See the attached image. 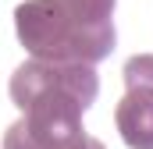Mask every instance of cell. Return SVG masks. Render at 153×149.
Returning <instances> with one entry per match:
<instances>
[{"label": "cell", "mask_w": 153, "mask_h": 149, "mask_svg": "<svg viewBox=\"0 0 153 149\" xmlns=\"http://www.w3.org/2000/svg\"><path fill=\"white\" fill-rule=\"evenodd\" d=\"M114 0H25L14 7L18 43L39 60L100 64L114 50Z\"/></svg>", "instance_id": "cell-1"}, {"label": "cell", "mask_w": 153, "mask_h": 149, "mask_svg": "<svg viewBox=\"0 0 153 149\" xmlns=\"http://www.w3.org/2000/svg\"><path fill=\"white\" fill-rule=\"evenodd\" d=\"M7 89L25 121L75 128V124H82V114L100 96V74L93 64L29 57L11 74Z\"/></svg>", "instance_id": "cell-2"}, {"label": "cell", "mask_w": 153, "mask_h": 149, "mask_svg": "<svg viewBox=\"0 0 153 149\" xmlns=\"http://www.w3.org/2000/svg\"><path fill=\"white\" fill-rule=\"evenodd\" d=\"M114 124L128 149H153V85H128L114 110Z\"/></svg>", "instance_id": "cell-3"}, {"label": "cell", "mask_w": 153, "mask_h": 149, "mask_svg": "<svg viewBox=\"0 0 153 149\" xmlns=\"http://www.w3.org/2000/svg\"><path fill=\"white\" fill-rule=\"evenodd\" d=\"M85 139L82 124H39V121H14L4 131V149H78Z\"/></svg>", "instance_id": "cell-4"}, {"label": "cell", "mask_w": 153, "mask_h": 149, "mask_svg": "<svg viewBox=\"0 0 153 149\" xmlns=\"http://www.w3.org/2000/svg\"><path fill=\"white\" fill-rule=\"evenodd\" d=\"M125 85H153V53H135L125 64Z\"/></svg>", "instance_id": "cell-5"}, {"label": "cell", "mask_w": 153, "mask_h": 149, "mask_svg": "<svg viewBox=\"0 0 153 149\" xmlns=\"http://www.w3.org/2000/svg\"><path fill=\"white\" fill-rule=\"evenodd\" d=\"M78 149H107V146H103L100 139H93V135H85V139H82V146H78Z\"/></svg>", "instance_id": "cell-6"}]
</instances>
